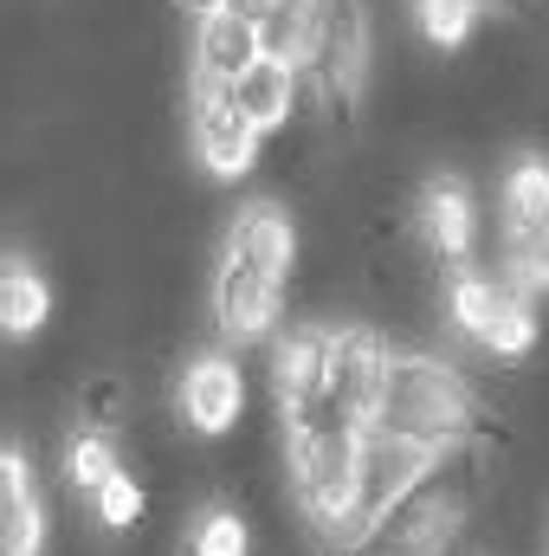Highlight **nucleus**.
<instances>
[{
    "instance_id": "f257e3e1",
    "label": "nucleus",
    "mask_w": 549,
    "mask_h": 556,
    "mask_svg": "<svg viewBox=\"0 0 549 556\" xmlns=\"http://www.w3.org/2000/svg\"><path fill=\"white\" fill-rule=\"evenodd\" d=\"M362 433H395V440H420L433 453H459L478 433V389L459 363L426 356V350H401L382 389V408L369 415Z\"/></svg>"
},
{
    "instance_id": "f03ea898",
    "label": "nucleus",
    "mask_w": 549,
    "mask_h": 556,
    "mask_svg": "<svg viewBox=\"0 0 549 556\" xmlns=\"http://www.w3.org/2000/svg\"><path fill=\"white\" fill-rule=\"evenodd\" d=\"M369 65H375L369 0H323L317 7V26L304 39V59H297L304 98L330 124H349L362 111V98H369Z\"/></svg>"
},
{
    "instance_id": "7ed1b4c3",
    "label": "nucleus",
    "mask_w": 549,
    "mask_h": 556,
    "mask_svg": "<svg viewBox=\"0 0 549 556\" xmlns=\"http://www.w3.org/2000/svg\"><path fill=\"white\" fill-rule=\"evenodd\" d=\"M284 466L297 511L323 538H349L356 518V479H362V427H284Z\"/></svg>"
},
{
    "instance_id": "20e7f679",
    "label": "nucleus",
    "mask_w": 549,
    "mask_h": 556,
    "mask_svg": "<svg viewBox=\"0 0 549 556\" xmlns=\"http://www.w3.org/2000/svg\"><path fill=\"white\" fill-rule=\"evenodd\" d=\"M446 324H452V337H465L491 363H518V356L537 350V304L511 278H485V273L452 266V278H446Z\"/></svg>"
},
{
    "instance_id": "39448f33",
    "label": "nucleus",
    "mask_w": 549,
    "mask_h": 556,
    "mask_svg": "<svg viewBox=\"0 0 549 556\" xmlns=\"http://www.w3.org/2000/svg\"><path fill=\"white\" fill-rule=\"evenodd\" d=\"M452 538H459V498L433 472L426 485H413L408 498H395L349 551L356 556H446Z\"/></svg>"
},
{
    "instance_id": "423d86ee",
    "label": "nucleus",
    "mask_w": 549,
    "mask_h": 556,
    "mask_svg": "<svg viewBox=\"0 0 549 556\" xmlns=\"http://www.w3.org/2000/svg\"><path fill=\"white\" fill-rule=\"evenodd\" d=\"M446 466V453L420 446V440H395V433H362V479H356V518H349V538L356 544L395 498H408L413 485H426L433 472Z\"/></svg>"
},
{
    "instance_id": "0eeeda50",
    "label": "nucleus",
    "mask_w": 549,
    "mask_h": 556,
    "mask_svg": "<svg viewBox=\"0 0 549 556\" xmlns=\"http://www.w3.org/2000/svg\"><path fill=\"white\" fill-rule=\"evenodd\" d=\"M240 415H246V369L233 363V350H201V356H188L181 376H175V420H181L188 433L220 440V433L240 427Z\"/></svg>"
},
{
    "instance_id": "6e6552de",
    "label": "nucleus",
    "mask_w": 549,
    "mask_h": 556,
    "mask_svg": "<svg viewBox=\"0 0 549 556\" xmlns=\"http://www.w3.org/2000/svg\"><path fill=\"white\" fill-rule=\"evenodd\" d=\"M214 324L227 343H272L278 337V317H284V285L266 278L259 266L220 253L214 260Z\"/></svg>"
},
{
    "instance_id": "1a4fd4ad",
    "label": "nucleus",
    "mask_w": 549,
    "mask_h": 556,
    "mask_svg": "<svg viewBox=\"0 0 549 556\" xmlns=\"http://www.w3.org/2000/svg\"><path fill=\"white\" fill-rule=\"evenodd\" d=\"M413 233H420V247L433 260L465 266L472 247H478V194H472V181L452 175V168H433L413 188Z\"/></svg>"
},
{
    "instance_id": "9d476101",
    "label": "nucleus",
    "mask_w": 549,
    "mask_h": 556,
    "mask_svg": "<svg viewBox=\"0 0 549 556\" xmlns=\"http://www.w3.org/2000/svg\"><path fill=\"white\" fill-rule=\"evenodd\" d=\"M395 343L369 324H336L330 330V395L343 415H356L369 427V415L382 408V389H388V369H395Z\"/></svg>"
},
{
    "instance_id": "9b49d317",
    "label": "nucleus",
    "mask_w": 549,
    "mask_h": 556,
    "mask_svg": "<svg viewBox=\"0 0 549 556\" xmlns=\"http://www.w3.org/2000/svg\"><path fill=\"white\" fill-rule=\"evenodd\" d=\"M266 52L259 26L233 7H214L194 20V59H188V98H227V85Z\"/></svg>"
},
{
    "instance_id": "f8f14e48",
    "label": "nucleus",
    "mask_w": 549,
    "mask_h": 556,
    "mask_svg": "<svg viewBox=\"0 0 549 556\" xmlns=\"http://www.w3.org/2000/svg\"><path fill=\"white\" fill-rule=\"evenodd\" d=\"M259 142H266V130H253L227 98H188V149H194L201 175H214V181L253 175Z\"/></svg>"
},
{
    "instance_id": "ddd939ff",
    "label": "nucleus",
    "mask_w": 549,
    "mask_h": 556,
    "mask_svg": "<svg viewBox=\"0 0 549 556\" xmlns=\"http://www.w3.org/2000/svg\"><path fill=\"white\" fill-rule=\"evenodd\" d=\"M272 395L278 415H304L317 402H336L330 395V330L323 324H297V330L272 337Z\"/></svg>"
},
{
    "instance_id": "4468645a",
    "label": "nucleus",
    "mask_w": 549,
    "mask_h": 556,
    "mask_svg": "<svg viewBox=\"0 0 549 556\" xmlns=\"http://www.w3.org/2000/svg\"><path fill=\"white\" fill-rule=\"evenodd\" d=\"M220 253H233V260H246V266H259L266 278H291L297 266V227H291V207L272 201V194H259V201H246L233 220H227V240H220Z\"/></svg>"
},
{
    "instance_id": "2eb2a0df",
    "label": "nucleus",
    "mask_w": 549,
    "mask_h": 556,
    "mask_svg": "<svg viewBox=\"0 0 549 556\" xmlns=\"http://www.w3.org/2000/svg\"><path fill=\"white\" fill-rule=\"evenodd\" d=\"M297 98H304V78H297V65L278 59V52H259V59L227 85V104H233L253 130H278V124L297 111Z\"/></svg>"
},
{
    "instance_id": "dca6fc26",
    "label": "nucleus",
    "mask_w": 549,
    "mask_h": 556,
    "mask_svg": "<svg viewBox=\"0 0 549 556\" xmlns=\"http://www.w3.org/2000/svg\"><path fill=\"white\" fill-rule=\"evenodd\" d=\"M46 317H52V278L26 253H7V266H0V330L13 343H26Z\"/></svg>"
},
{
    "instance_id": "f3484780",
    "label": "nucleus",
    "mask_w": 549,
    "mask_h": 556,
    "mask_svg": "<svg viewBox=\"0 0 549 556\" xmlns=\"http://www.w3.org/2000/svg\"><path fill=\"white\" fill-rule=\"evenodd\" d=\"M544 227H549V155L524 149L505 168V240H524V233H544Z\"/></svg>"
},
{
    "instance_id": "a211bd4d",
    "label": "nucleus",
    "mask_w": 549,
    "mask_h": 556,
    "mask_svg": "<svg viewBox=\"0 0 549 556\" xmlns=\"http://www.w3.org/2000/svg\"><path fill=\"white\" fill-rule=\"evenodd\" d=\"M227 7H233V13H246V20L259 26L266 52H278V59H291V65H297L323 0H227Z\"/></svg>"
},
{
    "instance_id": "6ab92c4d",
    "label": "nucleus",
    "mask_w": 549,
    "mask_h": 556,
    "mask_svg": "<svg viewBox=\"0 0 549 556\" xmlns=\"http://www.w3.org/2000/svg\"><path fill=\"white\" fill-rule=\"evenodd\" d=\"M181 556H253V525L233 505H201L181 531Z\"/></svg>"
},
{
    "instance_id": "aec40b11",
    "label": "nucleus",
    "mask_w": 549,
    "mask_h": 556,
    "mask_svg": "<svg viewBox=\"0 0 549 556\" xmlns=\"http://www.w3.org/2000/svg\"><path fill=\"white\" fill-rule=\"evenodd\" d=\"M117 466H124V459H117V433H104V427H78V433L65 440V459H59L65 485H72V492H85V498H91Z\"/></svg>"
},
{
    "instance_id": "412c9836",
    "label": "nucleus",
    "mask_w": 549,
    "mask_h": 556,
    "mask_svg": "<svg viewBox=\"0 0 549 556\" xmlns=\"http://www.w3.org/2000/svg\"><path fill=\"white\" fill-rule=\"evenodd\" d=\"M413 26H420V39L426 46H439V52H459L472 33H478V0H408Z\"/></svg>"
},
{
    "instance_id": "4be33fe9",
    "label": "nucleus",
    "mask_w": 549,
    "mask_h": 556,
    "mask_svg": "<svg viewBox=\"0 0 549 556\" xmlns=\"http://www.w3.org/2000/svg\"><path fill=\"white\" fill-rule=\"evenodd\" d=\"M46 531H52V518H46L39 492H26V498H7V525H0V556H46Z\"/></svg>"
},
{
    "instance_id": "5701e85b",
    "label": "nucleus",
    "mask_w": 549,
    "mask_h": 556,
    "mask_svg": "<svg viewBox=\"0 0 549 556\" xmlns=\"http://www.w3.org/2000/svg\"><path fill=\"white\" fill-rule=\"evenodd\" d=\"M91 511H98V525H104V531H130V525L142 518V485H137V472H124V466H117V472H111V479L91 492Z\"/></svg>"
},
{
    "instance_id": "b1692460",
    "label": "nucleus",
    "mask_w": 549,
    "mask_h": 556,
    "mask_svg": "<svg viewBox=\"0 0 549 556\" xmlns=\"http://www.w3.org/2000/svg\"><path fill=\"white\" fill-rule=\"evenodd\" d=\"M505 266H511V285L524 298L549 291V227L544 233H524V240H505Z\"/></svg>"
},
{
    "instance_id": "393cba45",
    "label": "nucleus",
    "mask_w": 549,
    "mask_h": 556,
    "mask_svg": "<svg viewBox=\"0 0 549 556\" xmlns=\"http://www.w3.org/2000/svg\"><path fill=\"white\" fill-rule=\"evenodd\" d=\"M124 408H130L124 382H91V389H85V420H78V427H104V433H117Z\"/></svg>"
},
{
    "instance_id": "a878e982",
    "label": "nucleus",
    "mask_w": 549,
    "mask_h": 556,
    "mask_svg": "<svg viewBox=\"0 0 549 556\" xmlns=\"http://www.w3.org/2000/svg\"><path fill=\"white\" fill-rule=\"evenodd\" d=\"M0 466H7V498H26V492H33V459H26L20 440H7V459H0Z\"/></svg>"
},
{
    "instance_id": "bb28decb",
    "label": "nucleus",
    "mask_w": 549,
    "mask_h": 556,
    "mask_svg": "<svg viewBox=\"0 0 549 556\" xmlns=\"http://www.w3.org/2000/svg\"><path fill=\"white\" fill-rule=\"evenodd\" d=\"M188 7H194V20H201V13H214V7H227V0H188Z\"/></svg>"
},
{
    "instance_id": "cd10ccee",
    "label": "nucleus",
    "mask_w": 549,
    "mask_h": 556,
    "mask_svg": "<svg viewBox=\"0 0 549 556\" xmlns=\"http://www.w3.org/2000/svg\"><path fill=\"white\" fill-rule=\"evenodd\" d=\"M478 7H505V0H478Z\"/></svg>"
}]
</instances>
